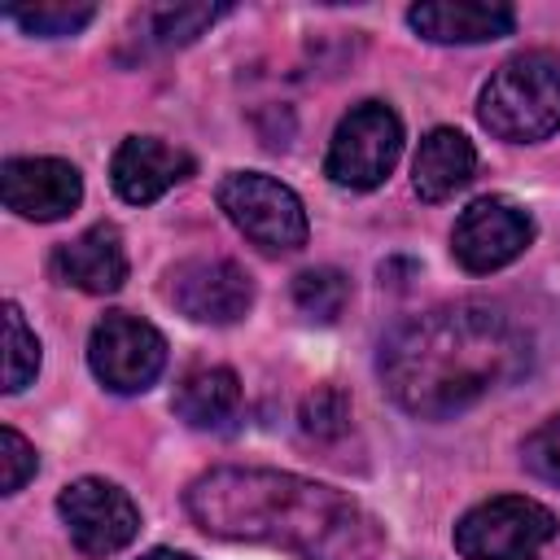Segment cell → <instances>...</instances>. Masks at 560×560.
Here are the masks:
<instances>
[{
  "instance_id": "obj_1",
  "label": "cell",
  "mask_w": 560,
  "mask_h": 560,
  "mask_svg": "<svg viewBox=\"0 0 560 560\" xmlns=\"http://www.w3.org/2000/svg\"><path fill=\"white\" fill-rule=\"evenodd\" d=\"M184 508L214 538L267 542L298 560H372L385 542L359 499L276 468H214L188 486Z\"/></svg>"
},
{
  "instance_id": "obj_2",
  "label": "cell",
  "mask_w": 560,
  "mask_h": 560,
  "mask_svg": "<svg viewBox=\"0 0 560 560\" xmlns=\"http://www.w3.org/2000/svg\"><path fill=\"white\" fill-rule=\"evenodd\" d=\"M525 359V332L481 302L424 311L381 341V376L394 402L424 420L472 407L494 385L512 381Z\"/></svg>"
},
{
  "instance_id": "obj_3",
  "label": "cell",
  "mask_w": 560,
  "mask_h": 560,
  "mask_svg": "<svg viewBox=\"0 0 560 560\" xmlns=\"http://www.w3.org/2000/svg\"><path fill=\"white\" fill-rule=\"evenodd\" d=\"M477 118L490 136L534 144L560 131V52L529 48L508 57L481 88Z\"/></svg>"
},
{
  "instance_id": "obj_4",
  "label": "cell",
  "mask_w": 560,
  "mask_h": 560,
  "mask_svg": "<svg viewBox=\"0 0 560 560\" xmlns=\"http://www.w3.org/2000/svg\"><path fill=\"white\" fill-rule=\"evenodd\" d=\"M219 210L267 254H293L306 245V210L293 188L262 171H232L219 179Z\"/></svg>"
},
{
  "instance_id": "obj_5",
  "label": "cell",
  "mask_w": 560,
  "mask_h": 560,
  "mask_svg": "<svg viewBox=\"0 0 560 560\" xmlns=\"http://www.w3.org/2000/svg\"><path fill=\"white\" fill-rule=\"evenodd\" d=\"M556 516L521 494L477 503L455 525V551L464 560H534L556 538Z\"/></svg>"
},
{
  "instance_id": "obj_6",
  "label": "cell",
  "mask_w": 560,
  "mask_h": 560,
  "mask_svg": "<svg viewBox=\"0 0 560 560\" xmlns=\"http://www.w3.org/2000/svg\"><path fill=\"white\" fill-rule=\"evenodd\" d=\"M398 153H402L398 114L381 101H363L337 122L328 158H324V175L341 188L368 192L389 179V171L398 166Z\"/></svg>"
},
{
  "instance_id": "obj_7",
  "label": "cell",
  "mask_w": 560,
  "mask_h": 560,
  "mask_svg": "<svg viewBox=\"0 0 560 560\" xmlns=\"http://www.w3.org/2000/svg\"><path fill=\"white\" fill-rule=\"evenodd\" d=\"M88 363L96 372V381L114 394H140L149 389L162 368H166V341L153 324L127 315V311H109L88 341Z\"/></svg>"
},
{
  "instance_id": "obj_8",
  "label": "cell",
  "mask_w": 560,
  "mask_h": 560,
  "mask_svg": "<svg viewBox=\"0 0 560 560\" xmlns=\"http://www.w3.org/2000/svg\"><path fill=\"white\" fill-rule=\"evenodd\" d=\"M57 512L83 556H114L140 534V508L127 490L101 477H79L61 490Z\"/></svg>"
},
{
  "instance_id": "obj_9",
  "label": "cell",
  "mask_w": 560,
  "mask_h": 560,
  "mask_svg": "<svg viewBox=\"0 0 560 560\" xmlns=\"http://www.w3.org/2000/svg\"><path fill=\"white\" fill-rule=\"evenodd\" d=\"M534 241V219L512 201V197H477L451 232V254L464 271H499L512 258L525 254Z\"/></svg>"
},
{
  "instance_id": "obj_10",
  "label": "cell",
  "mask_w": 560,
  "mask_h": 560,
  "mask_svg": "<svg viewBox=\"0 0 560 560\" xmlns=\"http://www.w3.org/2000/svg\"><path fill=\"white\" fill-rule=\"evenodd\" d=\"M166 298L197 324H236L254 306V280L232 258H188L171 267Z\"/></svg>"
},
{
  "instance_id": "obj_11",
  "label": "cell",
  "mask_w": 560,
  "mask_h": 560,
  "mask_svg": "<svg viewBox=\"0 0 560 560\" xmlns=\"http://www.w3.org/2000/svg\"><path fill=\"white\" fill-rule=\"evenodd\" d=\"M4 206L22 219L52 223L83 201V179L61 158H9L0 171Z\"/></svg>"
},
{
  "instance_id": "obj_12",
  "label": "cell",
  "mask_w": 560,
  "mask_h": 560,
  "mask_svg": "<svg viewBox=\"0 0 560 560\" xmlns=\"http://www.w3.org/2000/svg\"><path fill=\"white\" fill-rule=\"evenodd\" d=\"M192 175V158L158 136H131L118 144L114 162H109V179L118 188L122 201L131 206H149L158 201L166 188H175L179 179Z\"/></svg>"
},
{
  "instance_id": "obj_13",
  "label": "cell",
  "mask_w": 560,
  "mask_h": 560,
  "mask_svg": "<svg viewBox=\"0 0 560 560\" xmlns=\"http://www.w3.org/2000/svg\"><path fill=\"white\" fill-rule=\"evenodd\" d=\"M52 276L61 284H74L83 293H114L127 280V249L114 223H92L74 241L57 245Z\"/></svg>"
},
{
  "instance_id": "obj_14",
  "label": "cell",
  "mask_w": 560,
  "mask_h": 560,
  "mask_svg": "<svg viewBox=\"0 0 560 560\" xmlns=\"http://www.w3.org/2000/svg\"><path fill=\"white\" fill-rule=\"evenodd\" d=\"M407 22L416 35L433 44H486L512 35L516 13L508 4H486V0H438V4H411Z\"/></svg>"
},
{
  "instance_id": "obj_15",
  "label": "cell",
  "mask_w": 560,
  "mask_h": 560,
  "mask_svg": "<svg viewBox=\"0 0 560 560\" xmlns=\"http://www.w3.org/2000/svg\"><path fill=\"white\" fill-rule=\"evenodd\" d=\"M477 171V153L468 144L464 131L455 127H433L411 162V184L420 192V201H446L451 192H459Z\"/></svg>"
},
{
  "instance_id": "obj_16",
  "label": "cell",
  "mask_w": 560,
  "mask_h": 560,
  "mask_svg": "<svg viewBox=\"0 0 560 560\" xmlns=\"http://www.w3.org/2000/svg\"><path fill=\"white\" fill-rule=\"evenodd\" d=\"M171 407L192 429H223L241 407V381L232 368H197L179 381Z\"/></svg>"
},
{
  "instance_id": "obj_17",
  "label": "cell",
  "mask_w": 560,
  "mask_h": 560,
  "mask_svg": "<svg viewBox=\"0 0 560 560\" xmlns=\"http://www.w3.org/2000/svg\"><path fill=\"white\" fill-rule=\"evenodd\" d=\"M223 13H228V4H158L136 18L131 39L140 44V52L179 48V44H192L206 26H214Z\"/></svg>"
},
{
  "instance_id": "obj_18",
  "label": "cell",
  "mask_w": 560,
  "mask_h": 560,
  "mask_svg": "<svg viewBox=\"0 0 560 560\" xmlns=\"http://www.w3.org/2000/svg\"><path fill=\"white\" fill-rule=\"evenodd\" d=\"M346 298H350V280L337 267H311L293 280V302L306 319L332 324L346 311Z\"/></svg>"
},
{
  "instance_id": "obj_19",
  "label": "cell",
  "mask_w": 560,
  "mask_h": 560,
  "mask_svg": "<svg viewBox=\"0 0 560 560\" xmlns=\"http://www.w3.org/2000/svg\"><path fill=\"white\" fill-rule=\"evenodd\" d=\"M35 372H39V341L26 328L22 311L9 302L4 306V389L9 394L26 389L35 381Z\"/></svg>"
},
{
  "instance_id": "obj_20",
  "label": "cell",
  "mask_w": 560,
  "mask_h": 560,
  "mask_svg": "<svg viewBox=\"0 0 560 560\" xmlns=\"http://www.w3.org/2000/svg\"><path fill=\"white\" fill-rule=\"evenodd\" d=\"M4 18L26 35H74L96 18V4H9Z\"/></svg>"
},
{
  "instance_id": "obj_21",
  "label": "cell",
  "mask_w": 560,
  "mask_h": 560,
  "mask_svg": "<svg viewBox=\"0 0 560 560\" xmlns=\"http://www.w3.org/2000/svg\"><path fill=\"white\" fill-rule=\"evenodd\" d=\"M302 433H311V438H337L341 429H346V420H350V398L337 389V385H319L306 402H302Z\"/></svg>"
},
{
  "instance_id": "obj_22",
  "label": "cell",
  "mask_w": 560,
  "mask_h": 560,
  "mask_svg": "<svg viewBox=\"0 0 560 560\" xmlns=\"http://www.w3.org/2000/svg\"><path fill=\"white\" fill-rule=\"evenodd\" d=\"M521 459H525V468H529L534 477L560 486V411H556L551 420H542V424L525 438Z\"/></svg>"
},
{
  "instance_id": "obj_23",
  "label": "cell",
  "mask_w": 560,
  "mask_h": 560,
  "mask_svg": "<svg viewBox=\"0 0 560 560\" xmlns=\"http://www.w3.org/2000/svg\"><path fill=\"white\" fill-rule=\"evenodd\" d=\"M0 459H4V494H18V490L35 477V468H39L35 446H31L18 429H4V433H0Z\"/></svg>"
},
{
  "instance_id": "obj_24",
  "label": "cell",
  "mask_w": 560,
  "mask_h": 560,
  "mask_svg": "<svg viewBox=\"0 0 560 560\" xmlns=\"http://www.w3.org/2000/svg\"><path fill=\"white\" fill-rule=\"evenodd\" d=\"M140 560H192V556H184V551H171V547H158V551H149V556H140Z\"/></svg>"
}]
</instances>
